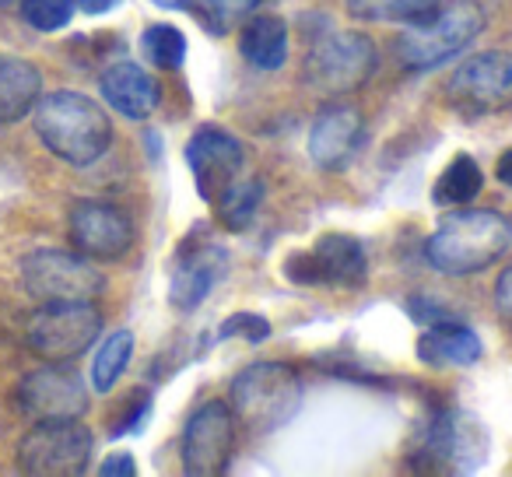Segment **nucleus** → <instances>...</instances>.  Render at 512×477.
Instances as JSON below:
<instances>
[{"label":"nucleus","mask_w":512,"mask_h":477,"mask_svg":"<svg viewBox=\"0 0 512 477\" xmlns=\"http://www.w3.org/2000/svg\"><path fill=\"white\" fill-rule=\"evenodd\" d=\"M36 134L67 165H92L113 144L106 109L81 92H53L36 102Z\"/></svg>","instance_id":"1"},{"label":"nucleus","mask_w":512,"mask_h":477,"mask_svg":"<svg viewBox=\"0 0 512 477\" xmlns=\"http://www.w3.org/2000/svg\"><path fill=\"white\" fill-rule=\"evenodd\" d=\"M512 246V221L498 211H456L428 235L425 257L439 274L463 278L491 267Z\"/></svg>","instance_id":"2"},{"label":"nucleus","mask_w":512,"mask_h":477,"mask_svg":"<svg viewBox=\"0 0 512 477\" xmlns=\"http://www.w3.org/2000/svg\"><path fill=\"white\" fill-rule=\"evenodd\" d=\"M376 64L379 53L369 39L355 32H337L309 46L302 60V85L320 99H337V95L358 92L376 74Z\"/></svg>","instance_id":"3"},{"label":"nucleus","mask_w":512,"mask_h":477,"mask_svg":"<svg viewBox=\"0 0 512 477\" xmlns=\"http://www.w3.org/2000/svg\"><path fill=\"white\" fill-rule=\"evenodd\" d=\"M299 404H302V383L295 376V369H288L281 362H260V365H249L242 376H235L232 404L228 407L253 432H274L285 421H292Z\"/></svg>","instance_id":"4"},{"label":"nucleus","mask_w":512,"mask_h":477,"mask_svg":"<svg viewBox=\"0 0 512 477\" xmlns=\"http://www.w3.org/2000/svg\"><path fill=\"white\" fill-rule=\"evenodd\" d=\"M484 32V11L474 0H460L453 8L439 11L428 22H418L400 36L397 53L411 71H428L439 67L446 60H453L456 53H463L477 36Z\"/></svg>","instance_id":"5"},{"label":"nucleus","mask_w":512,"mask_h":477,"mask_svg":"<svg viewBox=\"0 0 512 477\" xmlns=\"http://www.w3.org/2000/svg\"><path fill=\"white\" fill-rule=\"evenodd\" d=\"M95 439L78 418L39 421L18 442V467L36 477H78L88 470Z\"/></svg>","instance_id":"6"},{"label":"nucleus","mask_w":512,"mask_h":477,"mask_svg":"<svg viewBox=\"0 0 512 477\" xmlns=\"http://www.w3.org/2000/svg\"><path fill=\"white\" fill-rule=\"evenodd\" d=\"M102 334V316L92 302H43L25 327L29 348L46 362H71L85 355Z\"/></svg>","instance_id":"7"},{"label":"nucleus","mask_w":512,"mask_h":477,"mask_svg":"<svg viewBox=\"0 0 512 477\" xmlns=\"http://www.w3.org/2000/svg\"><path fill=\"white\" fill-rule=\"evenodd\" d=\"M22 285L36 302H95L106 278L81 253L36 250L22 260Z\"/></svg>","instance_id":"8"},{"label":"nucleus","mask_w":512,"mask_h":477,"mask_svg":"<svg viewBox=\"0 0 512 477\" xmlns=\"http://www.w3.org/2000/svg\"><path fill=\"white\" fill-rule=\"evenodd\" d=\"M446 95L460 113H498L512 106V53L488 50L463 60L449 74Z\"/></svg>","instance_id":"9"},{"label":"nucleus","mask_w":512,"mask_h":477,"mask_svg":"<svg viewBox=\"0 0 512 477\" xmlns=\"http://www.w3.org/2000/svg\"><path fill=\"white\" fill-rule=\"evenodd\" d=\"M365 250L358 239L341 232H327L316 239L313 250L292 253L285 260V278L295 285H337L358 288L365 281Z\"/></svg>","instance_id":"10"},{"label":"nucleus","mask_w":512,"mask_h":477,"mask_svg":"<svg viewBox=\"0 0 512 477\" xmlns=\"http://www.w3.org/2000/svg\"><path fill=\"white\" fill-rule=\"evenodd\" d=\"M235 453V414L225 400H207L190 414L183 432V470L193 477L225 474Z\"/></svg>","instance_id":"11"},{"label":"nucleus","mask_w":512,"mask_h":477,"mask_svg":"<svg viewBox=\"0 0 512 477\" xmlns=\"http://www.w3.org/2000/svg\"><path fill=\"white\" fill-rule=\"evenodd\" d=\"M22 411L36 421L53 418H81L88 411V390L74 369H64V362H50L46 369H36L18 386Z\"/></svg>","instance_id":"12"},{"label":"nucleus","mask_w":512,"mask_h":477,"mask_svg":"<svg viewBox=\"0 0 512 477\" xmlns=\"http://www.w3.org/2000/svg\"><path fill=\"white\" fill-rule=\"evenodd\" d=\"M71 243L88 260H120L134 246V225L116 204L81 200L71 211Z\"/></svg>","instance_id":"13"},{"label":"nucleus","mask_w":512,"mask_h":477,"mask_svg":"<svg viewBox=\"0 0 512 477\" xmlns=\"http://www.w3.org/2000/svg\"><path fill=\"white\" fill-rule=\"evenodd\" d=\"M186 162L193 169L200 197L214 200L242 169V144L221 127H200L186 141Z\"/></svg>","instance_id":"14"},{"label":"nucleus","mask_w":512,"mask_h":477,"mask_svg":"<svg viewBox=\"0 0 512 477\" xmlns=\"http://www.w3.org/2000/svg\"><path fill=\"white\" fill-rule=\"evenodd\" d=\"M221 271H225V250L214 246L211 239H200L197 232H190V239L176 253V267H172V306L186 309V313L197 309L211 295Z\"/></svg>","instance_id":"15"},{"label":"nucleus","mask_w":512,"mask_h":477,"mask_svg":"<svg viewBox=\"0 0 512 477\" xmlns=\"http://www.w3.org/2000/svg\"><path fill=\"white\" fill-rule=\"evenodd\" d=\"M425 453L446 470H477L488 456V432L470 414H442L428 428Z\"/></svg>","instance_id":"16"},{"label":"nucleus","mask_w":512,"mask_h":477,"mask_svg":"<svg viewBox=\"0 0 512 477\" xmlns=\"http://www.w3.org/2000/svg\"><path fill=\"white\" fill-rule=\"evenodd\" d=\"M358 144H362V113L355 106H323L316 116L313 130H309V158L320 169H344L355 158Z\"/></svg>","instance_id":"17"},{"label":"nucleus","mask_w":512,"mask_h":477,"mask_svg":"<svg viewBox=\"0 0 512 477\" xmlns=\"http://www.w3.org/2000/svg\"><path fill=\"white\" fill-rule=\"evenodd\" d=\"M99 92L116 113H123L127 120H148L158 109V85L141 64L134 60H120L109 64L99 78Z\"/></svg>","instance_id":"18"},{"label":"nucleus","mask_w":512,"mask_h":477,"mask_svg":"<svg viewBox=\"0 0 512 477\" xmlns=\"http://www.w3.org/2000/svg\"><path fill=\"white\" fill-rule=\"evenodd\" d=\"M418 358L425 365H474L481 358V337L449 316V320L428 323L418 341Z\"/></svg>","instance_id":"19"},{"label":"nucleus","mask_w":512,"mask_h":477,"mask_svg":"<svg viewBox=\"0 0 512 477\" xmlns=\"http://www.w3.org/2000/svg\"><path fill=\"white\" fill-rule=\"evenodd\" d=\"M43 74L22 57H0V123H18L36 109Z\"/></svg>","instance_id":"20"},{"label":"nucleus","mask_w":512,"mask_h":477,"mask_svg":"<svg viewBox=\"0 0 512 477\" xmlns=\"http://www.w3.org/2000/svg\"><path fill=\"white\" fill-rule=\"evenodd\" d=\"M239 50L260 71H278L288 57V25L274 15H253L239 32Z\"/></svg>","instance_id":"21"},{"label":"nucleus","mask_w":512,"mask_h":477,"mask_svg":"<svg viewBox=\"0 0 512 477\" xmlns=\"http://www.w3.org/2000/svg\"><path fill=\"white\" fill-rule=\"evenodd\" d=\"M481 186H484L481 165L470 155H460V158H453V162L446 165V172L439 176V183H435V190H432V200L442 207H463L481 193Z\"/></svg>","instance_id":"22"},{"label":"nucleus","mask_w":512,"mask_h":477,"mask_svg":"<svg viewBox=\"0 0 512 477\" xmlns=\"http://www.w3.org/2000/svg\"><path fill=\"white\" fill-rule=\"evenodd\" d=\"M442 0H348V11L362 22H404L418 25L428 22Z\"/></svg>","instance_id":"23"},{"label":"nucleus","mask_w":512,"mask_h":477,"mask_svg":"<svg viewBox=\"0 0 512 477\" xmlns=\"http://www.w3.org/2000/svg\"><path fill=\"white\" fill-rule=\"evenodd\" d=\"M155 4L169 11H186V15L197 18L211 36H228L232 25L249 11L246 0H155Z\"/></svg>","instance_id":"24"},{"label":"nucleus","mask_w":512,"mask_h":477,"mask_svg":"<svg viewBox=\"0 0 512 477\" xmlns=\"http://www.w3.org/2000/svg\"><path fill=\"white\" fill-rule=\"evenodd\" d=\"M218 221L228 232H239L253 221L256 207L264 200V183L260 179H232L225 190L218 193Z\"/></svg>","instance_id":"25"},{"label":"nucleus","mask_w":512,"mask_h":477,"mask_svg":"<svg viewBox=\"0 0 512 477\" xmlns=\"http://www.w3.org/2000/svg\"><path fill=\"white\" fill-rule=\"evenodd\" d=\"M130 355H134V334L130 330H116L109 334V341L99 348L92 362V386L95 393H109L116 386V379L123 376V369L130 365Z\"/></svg>","instance_id":"26"},{"label":"nucleus","mask_w":512,"mask_h":477,"mask_svg":"<svg viewBox=\"0 0 512 477\" xmlns=\"http://www.w3.org/2000/svg\"><path fill=\"white\" fill-rule=\"evenodd\" d=\"M141 50L155 67L176 71V67H183V60H186V36L176 29V25H165V22L148 25L141 36Z\"/></svg>","instance_id":"27"},{"label":"nucleus","mask_w":512,"mask_h":477,"mask_svg":"<svg viewBox=\"0 0 512 477\" xmlns=\"http://www.w3.org/2000/svg\"><path fill=\"white\" fill-rule=\"evenodd\" d=\"M74 8V0H22V18L36 32H60L71 25Z\"/></svg>","instance_id":"28"},{"label":"nucleus","mask_w":512,"mask_h":477,"mask_svg":"<svg viewBox=\"0 0 512 477\" xmlns=\"http://www.w3.org/2000/svg\"><path fill=\"white\" fill-rule=\"evenodd\" d=\"M218 337H246V341L260 344L264 337H271V323L264 320V316H253V313H235L225 320V327H221Z\"/></svg>","instance_id":"29"},{"label":"nucleus","mask_w":512,"mask_h":477,"mask_svg":"<svg viewBox=\"0 0 512 477\" xmlns=\"http://www.w3.org/2000/svg\"><path fill=\"white\" fill-rule=\"evenodd\" d=\"M148 393H134V407H130L127 414H123L120 421H116L113 428H109V435H113V439H120V435H130L134 432V428H141V421H144V414H148Z\"/></svg>","instance_id":"30"},{"label":"nucleus","mask_w":512,"mask_h":477,"mask_svg":"<svg viewBox=\"0 0 512 477\" xmlns=\"http://www.w3.org/2000/svg\"><path fill=\"white\" fill-rule=\"evenodd\" d=\"M99 474L102 477H134L137 474V463H134V456H130V453H113L99 467Z\"/></svg>","instance_id":"31"},{"label":"nucleus","mask_w":512,"mask_h":477,"mask_svg":"<svg viewBox=\"0 0 512 477\" xmlns=\"http://www.w3.org/2000/svg\"><path fill=\"white\" fill-rule=\"evenodd\" d=\"M495 302H498V313H502V320L512 323V267H505L502 278H498L495 285Z\"/></svg>","instance_id":"32"},{"label":"nucleus","mask_w":512,"mask_h":477,"mask_svg":"<svg viewBox=\"0 0 512 477\" xmlns=\"http://www.w3.org/2000/svg\"><path fill=\"white\" fill-rule=\"evenodd\" d=\"M74 4H78L85 15H106V11H113L120 0H74Z\"/></svg>","instance_id":"33"},{"label":"nucleus","mask_w":512,"mask_h":477,"mask_svg":"<svg viewBox=\"0 0 512 477\" xmlns=\"http://www.w3.org/2000/svg\"><path fill=\"white\" fill-rule=\"evenodd\" d=\"M495 176L502 179L505 186H512V148L502 151V158H498V165H495Z\"/></svg>","instance_id":"34"},{"label":"nucleus","mask_w":512,"mask_h":477,"mask_svg":"<svg viewBox=\"0 0 512 477\" xmlns=\"http://www.w3.org/2000/svg\"><path fill=\"white\" fill-rule=\"evenodd\" d=\"M246 4H249V8H256V4H264V0H246Z\"/></svg>","instance_id":"35"},{"label":"nucleus","mask_w":512,"mask_h":477,"mask_svg":"<svg viewBox=\"0 0 512 477\" xmlns=\"http://www.w3.org/2000/svg\"><path fill=\"white\" fill-rule=\"evenodd\" d=\"M8 4H11V0H0V8H8Z\"/></svg>","instance_id":"36"}]
</instances>
